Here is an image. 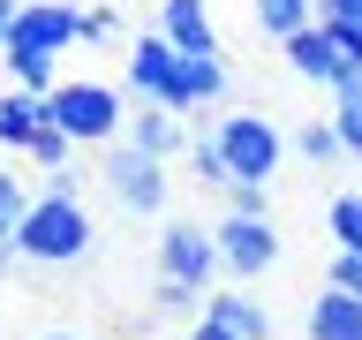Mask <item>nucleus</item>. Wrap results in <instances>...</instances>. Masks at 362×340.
Returning <instances> with one entry per match:
<instances>
[{
  "mask_svg": "<svg viewBox=\"0 0 362 340\" xmlns=\"http://www.w3.org/2000/svg\"><path fill=\"white\" fill-rule=\"evenodd\" d=\"M8 84H23V91H53V84H61V61H8Z\"/></svg>",
  "mask_w": 362,
  "mask_h": 340,
  "instance_id": "obj_21",
  "label": "nucleus"
},
{
  "mask_svg": "<svg viewBox=\"0 0 362 340\" xmlns=\"http://www.w3.org/2000/svg\"><path fill=\"white\" fill-rule=\"evenodd\" d=\"M317 16H347V23H362V0H317Z\"/></svg>",
  "mask_w": 362,
  "mask_h": 340,
  "instance_id": "obj_26",
  "label": "nucleus"
},
{
  "mask_svg": "<svg viewBox=\"0 0 362 340\" xmlns=\"http://www.w3.org/2000/svg\"><path fill=\"white\" fill-rule=\"evenodd\" d=\"M151 257H158V280H166V288L211 295V280H219V242H211V227H197V220H166Z\"/></svg>",
  "mask_w": 362,
  "mask_h": 340,
  "instance_id": "obj_6",
  "label": "nucleus"
},
{
  "mask_svg": "<svg viewBox=\"0 0 362 340\" xmlns=\"http://www.w3.org/2000/svg\"><path fill=\"white\" fill-rule=\"evenodd\" d=\"M249 8H257V30H264L272 45L294 38L302 23H317V0H249Z\"/></svg>",
  "mask_w": 362,
  "mask_h": 340,
  "instance_id": "obj_16",
  "label": "nucleus"
},
{
  "mask_svg": "<svg viewBox=\"0 0 362 340\" xmlns=\"http://www.w3.org/2000/svg\"><path fill=\"white\" fill-rule=\"evenodd\" d=\"M294 152L310 159V166H339V159H347V144H339L332 121H310V129H294Z\"/></svg>",
  "mask_w": 362,
  "mask_h": 340,
  "instance_id": "obj_19",
  "label": "nucleus"
},
{
  "mask_svg": "<svg viewBox=\"0 0 362 340\" xmlns=\"http://www.w3.org/2000/svg\"><path fill=\"white\" fill-rule=\"evenodd\" d=\"M158 30H166L181 53H226V45H219V23H211L204 0H158Z\"/></svg>",
  "mask_w": 362,
  "mask_h": 340,
  "instance_id": "obj_11",
  "label": "nucleus"
},
{
  "mask_svg": "<svg viewBox=\"0 0 362 340\" xmlns=\"http://www.w3.org/2000/svg\"><path fill=\"white\" fill-rule=\"evenodd\" d=\"M181 129H189V121H181L174 106H158V98H144V106H129V144H144V152H158V159H174L181 152Z\"/></svg>",
  "mask_w": 362,
  "mask_h": 340,
  "instance_id": "obj_13",
  "label": "nucleus"
},
{
  "mask_svg": "<svg viewBox=\"0 0 362 340\" xmlns=\"http://www.w3.org/2000/svg\"><path fill=\"white\" fill-rule=\"evenodd\" d=\"M332 288H355L362 295V249H332V272H325Z\"/></svg>",
  "mask_w": 362,
  "mask_h": 340,
  "instance_id": "obj_23",
  "label": "nucleus"
},
{
  "mask_svg": "<svg viewBox=\"0 0 362 340\" xmlns=\"http://www.w3.org/2000/svg\"><path fill=\"white\" fill-rule=\"evenodd\" d=\"M23 212H30V189H23L16 174H0V242H16V227H23Z\"/></svg>",
  "mask_w": 362,
  "mask_h": 340,
  "instance_id": "obj_20",
  "label": "nucleus"
},
{
  "mask_svg": "<svg viewBox=\"0 0 362 340\" xmlns=\"http://www.w3.org/2000/svg\"><path fill=\"white\" fill-rule=\"evenodd\" d=\"M211 144H219V159H226L234 181H272L279 166H287V136H279V121L257 113V106L219 113V121H211Z\"/></svg>",
  "mask_w": 362,
  "mask_h": 340,
  "instance_id": "obj_3",
  "label": "nucleus"
},
{
  "mask_svg": "<svg viewBox=\"0 0 362 340\" xmlns=\"http://www.w3.org/2000/svg\"><path fill=\"white\" fill-rule=\"evenodd\" d=\"M129 98H158V106L181 98V45L166 38L158 23L129 45Z\"/></svg>",
  "mask_w": 362,
  "mask_h": 340,
  "instance_id": "obj_8",
  "label": "nucleus"
},
{
  "mask_svg": "<svg viewBox=\"0 0 362 340\" xmlns=\"http://www.w3.org/2000/svg\"><path fill=\"white\" fill-rule=\"evenodd\" d=\"M8 265H23V257H16V242H0V280H8Z\"/></svg>",
  "mask_w": 362,
  "mask_h": 340,
  "instance_id": "obj_29",
  "label": "nucleus"
},
{
  "mask_svg": "<svg viewBox=\"0 0 362 340\" xmlns=\"http://www.w3.org/2000/svg\"><path fill=\"white\" fill-rule=\"evenodd\" d=\"M38 98H45V91H23V84L0 91V152H30V144H38V129H45Z\"/></svg>",
  "mask_w": 362,
  "mask_h": 340,
  "instance_id": "obj_12",
  "label": "nucleus"
},
{
  "mask_svg": "<svg viewBox=\"0 0 362 340\" xmlns=\"http://www.w3.org/2000/svg\"><path fill=\"white\" fill-rule=\"evenodd\" d=\"M98 181H106V197L121 204V212H166V197H174V174H166V159L144 152V144H129V136H113V152L98 159Z\"/></svg>",
  "mask_w": 362,
  "mask_h": 340,
  "instance_id": "obj_4",
  "label": "nucleus"
},
{
  "mask_svg": "<svg viewBox=\"0 0 362 340\" xmlns=\"http://www.w3.org/2000/svg\"><path fill=\"white\" fill-rule=\"evenodd\" d=\"M16 16H23V0H0V45H8V30H16Z\"/></svg>",
  "mask_w": 362,
  "mask_h": 340,
  "instance_id": "obj_27",
  "label": "nucleus"
},
{
  "mask_svg": "<svg viewBox=\"0 0 362 340\" xmlns=\"http://www.w3.org/2000/svg\"><path fill=\"white\" fill-rule=\"evenodd\" d=\"M211 242H219V272H234V280H264V272L279 265V227H272V212H234V204H226V220H211Z\"/></svg>",
  "mask_w": 362,
  "mask_h": 340,
  "instance_id": "obj_7",
  "label": "nucleus"
},
{
  "mask_svg": "<svg viewBox=\"0 0 362 340\" xmlns=\"http://www.w3.org/2000/svg\"><path fill=\"white\" fill-rule=\"evenodd\" d=\"M325 30H332V45L347 53V68H362V23H347V16H317Z\"/></svg>",
  "mask_w": 362,
  "mask_h": 340,
  "instance_id": "obj_22",
  "label": "nucleus"
},
{
  "mask_svg": "<svg viewBox=\"0 0 362 340\" xmlns=\"http://www.w3.org/2000/svg\"><path fill=\"white\" fill-rule=\"evenodd\" d=\"M339 129V144H347V159H362V68H347L332 84V113H325Z\"/></svg>",
  "mask_w": 362,
  "mask_h": 340,
  "instance_id": "obj_15",
  "label": "nucleus"
},
{
  "mask_svg": "<svg viewBox=\"0 0 362 340\" xmlns=\"http://www.w3.org/2000/svg\"><path fill=\"white\" fill-rule=\"evenodd\" d=\"M204 310H211V317H226L242 340H272L264 302H257V295H242V288H211V295H204Z\"/></svg>",
  "mask_w": 362,
  "mask_h": 340,
  "instance_id": "obj_14",
  "label": "nucleus"
},
{
  "mask_svg": "<svg viewBox=\"0 0 362 340\" xmlns=\"http://www.w3.org/2000/svg\"><path fill=\"white\" fill-rule=\"evenodd\" d=\"M279 61H287L302 84H317V91H332L339 76H347V53L332 45V30H325V23H302L294 38H279Z\"/></svg>",
  "mask_w": 362,
  "mask_h": 340,
  "instance_id": "obj_9",
  "label": "nucleus"
},
{
  "mask_svg": "<svg viewBox=\"0 0 362 340\" xmlns=\"http://www.w3.org/2000/svg\"><path fill=\"white\" fill-rule=\"evenodd\" d=\"M189 181H197V189H211V197H226V189H234V174H226V159H219V144H211V129L189 144Z\"/></svg>",
  "mask_w": 362,
  "mask_h": 340,
  "instance_id": "obj_17",
  "label": "nucleus"
},
{
  "mask_svg": "<svg viewBox=\"0 0 362 340\" xmlns=\"http://www.w3.org/2000/svg\"><path fill=\"white\" fill-rule=\"evenodd\" d=\"M83 38H113V8H83Z\"/></svg>",
  "mask_w": 362,
  "mask_h": 340,
  "instance_id": "obj_25",
  "label": "nucleus"
},
{
  "mask_svg": "<svg viewBox=\"0 0 362 340\" xmlns=\"http://www.w3.org/2000/svg\"><path fill=\"white\" fill-rule=\"evenodd\" d=\"M181 340H242V333H234L226 317H211V310H204V317H197V325H189V333H181Z\"/></svg>",
  "mask_w": 362,
  "mask_h": 340,
  "instance_id": "obj_24",
  "label": "nucleus"
},
{
  "mask_svg": "<svg viewBox=\"0 0 362 340\" xmlns=\"http://www.w3.org/2000/svg\"><path fill=\"white\" fill-rule=\"evenodd\" d=\"M302 325H310V340H362V295L355 288H325L310 295V310H302Z\"/></svg>",
  "mask_w": 362,
  "mask_h": 340,
  "instance_id": "obj_10",
  "label": "nucleus"
},
{
  "mask_svg": "<svg viewBox=\"0 0 362 340\" xmlns=\"http://www.w3.org/2000/svg\"><path fill=\"white\" fill-rule=\"evenodd\" d=\"M0 174H8V152H0Z\"/></svg>",
  "mask_w": 362,
  "mask_h": 340,
  "instance_id": "obj_30",
  "label": "nucleus"
},
{
  "mask_svg": "<svg viewBox=\"0 0 362 340\" xmlns=\"http://www.w3.org/2000/svg\"><path fill=\"white\" fill-rule=\"evenodd\" d=\"M76 38H83V8H68V0H23L0 61H61Z\"/></svg>",
  "mask_w": 362,
  "mask_h": 340,
  "instance_id": "obj_5",
  "label": "nucleus"
},
{
  "mask_svg": "<svg viewBox=\"0 0 362 340\" xmlns=\"http://www.w3.org/2000/svg\"><path fill=\"white\" fill-rule=\"evenodd\" d=\"M90 242H98V220H90L83 197L61 189V181H45L38 197H30V212H23V227H16V257H23V265H38V272L83 265Z\"/></svg>",
  "mask_w": 362,
  "mask_h": 340,
  "instance_id": "obj_1",
  "label": "nucleus"
},
{
  "mask_svg": "<svg viewBox=\"0 0 362 340\" xmlns=\"http://www.w3.org/2000/svg\"><path fill=\"white\" fill-rule=\"evenodd\" d=\"M30 340H90V333H76V325H45V333H30Z\"/></svg>",
  "mask_w": 362,
  "mask_h": 340,
  "instance_id": "obj_28",
  "label": "nucleus"
},
{
  "mask_svg": "<svg viewBox=\"0 0 362 340\" xmlns=\"http://www.w3.org/2000/svg\"><path fill=\"white\" fill-rule=\"evenodd\" d=\"M325 227H332V249H362V189H339L325 204Z\"/></svg>",
  "mask_w": 362,
  "mask_h": 340,
  "instance_id": "obj_18",
  "label": "nucleus"
},
{
  "mask_svg": "<svg viewBox=\"0 0 362 340\" xmlns=\"http://www.w3.org/2000/svg\"><path fill=\"white\" fill-rule=\"evenodd\" d=\"M38 106H45V129H68L76 144H113V136L129 129L121 91L98 84V76H61V84L38 98Z\"/></svg>",
  "mask_w": 362,
  "mask_h": 340,
  "instance_id": "obj_2",
  "label": "nucleus"
}]
</instances>
